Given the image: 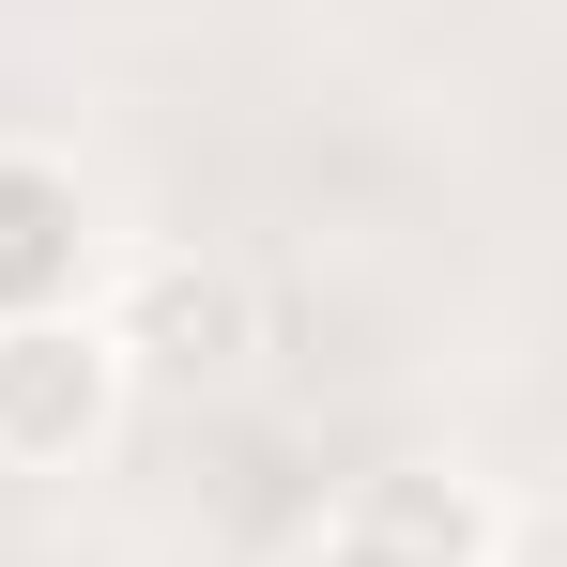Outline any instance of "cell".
Returning a JSON list of instances; mask_svg holds the SVG:
<instances>
[{"label": "cell", "mask_w": 567, "mask_h": 567, "mask_svg": "<svg viewBox=\"0 0 567 567\" xmlns=\"http://www.w3.org/2000/svg\"><path fill=\"white\" fill-rule=\"evenodd\" d=\"M93 322L123 353V383H246L261 369V291L215 246H107Z\"/></svg>", "instance_id": "1"}, {"label": "cell", "mask_w": 567, "mask_h": 567, "mask_svg": "<svg viewBox=\"0 0 567 567\" xmlns=\"http://www.w3.org/2000/svg\"><path fill=\"white\" fill-rule=\"evenodd\" d=\"M123 414H138V383H123V353H107L93 307L0 322V475H78V461H107Z\"/></svg>", "instance_id": "2"}, {"label": "cell", "mask_w": 567, "mask_h": 567, "mask_svg": "<svg viewBox=\"0 0 567 567\" xmlns=\"http://www.w3.org/2000/svg\"><path fill=\"white\" fill-rule=\"evenodd\" d=\"M107 199L62 169V154H31V138H0V322H31V307H93L107 277Z\"/></svg>", "instance_id": "3"}, {"label": "cell", "mask_w": 567, "mask_h": 567, "mask_svg": "<svg viewBox=\"0 0 567 567\" xmlns=\"http://www.w3.org/2000/svg\"><path fill=\"white\" fill-rule=\"evenodd\" d=\"M338 522H353L369 553H399V567H506V491L461 475V461H383V475H353Z\"/></svg>", "instance_id": "4"}, {"label": "cell", "mask_w": 567, "mask_h": 567, "mask_svg": "<svg viewBox=\"0 0 567 567\" xmlns=\"http://www.w3.org/2000/svg\"><path fill=\"white\" fill-rule=\"evenodd\" d=\"M291 567H399V553H369L353 522H322V537H307V553H291Z\"/></svg>", "instance_id": "5"}]
</instances>
